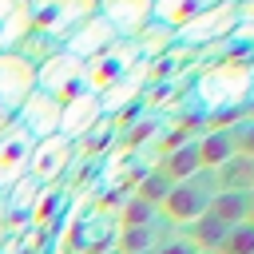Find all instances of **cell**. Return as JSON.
<instances>
[{"label": "cell", "mask_w": 254, "mask_h": 254, "mask_svg": "<svg viewBox=\"0 0 254 254\" xmlns=\"http://www.w3.org/2000/svg\"><path fill=\"white\" fill-rule=\"evenodd\" d=\"M214 194H218V179H214V171H198L194 179L175 183V187L167 190V198L159 202V214H163L175 230H183V226L198 222V218L210 210V198H214Z\"/></svg>", "instance_id": "obj_1"}, {"label": "cell", "mask_w": 254, "mask_h": 254, "mask_svg": "<svg viewBox=\"0 0 254 254\" xmlns=\"http://www.w3.org/2000/svg\"><path fill=\"white\" fill-rule=\"evenodd\" d=\"M28 4H32V32L48 36L60 48L99 12V0H28Z\"/></svg>", "instance_id": "obj_2"}, {"label": "cell", "mask_w": 254, "mask_h": 254, "mask_svg": "<svg viewBox=\"0 0 254 254\" xmlns=\"http://www.w3.org/2000/svg\"><path fill=\"white\" fill-rule=\"evenodd\" d=\"M139 64H143V56H139L135 40H115L111 48H103L99 56H91L83 64V91H95L99 95L111 83H119L123 75H131Z\"/></svg>", "instance_id": "obj_3"}, {"label": "cell", "mask_w": 254, "mask_h": 254, "mask_svg": "<svg viewBox=\"0 0 254 254\" xmlns=\"http://www.w3.org/2000/svg\"><path fill=\"white\" fill-rule=\"evenodd\" d=\"M36 91L52 95L56 103H67V99H75V95L83 91V64L60 48L56 56H48V60L36 67Z\"/></svg>", "instance_id": "obj_4"}, {"label": "cell", "mask_w": 254, "mask_h": 254, "mask_svg": "<svg viewBox=\"0 0 254 254\" xmlns=\"http://www.w3.org/2000/svg\"><path fill=\"white\" fill-rule=\"evenodd\" d=\"M234 24H238V12H234L230 0H222L218 8H210V12L194 16V20H187V24L175 32V40L187 44V48H206V44H214V40L234 36Z\"/></svg>", "instance_id": "obj_5"}, {"label": "cell", "mask_w": 254, "mask_h": 254, "mask_svg": "<svg viewBox=\"0 0 254 254\" xmlns=\"http://www.w3.org/2000/svg\"><path fill=\"white\" fill-rule=\"evenodd\" d=\"M32 135L12 119V127L0 135V198L20 183L28 179V163H32Z\"/></svg>", "instance_id": "obj_6"}, {"label": "cell", "mask_w": 254, "mask_h": 254, "mask_svg": "<svg viewBox=\"0 0 254 254\" xmlns=\"http://www.w3.org/2000/svg\"><path fill=\"white\" fill-rule=\"evenodd\" d=\"M32 91H36V67L20 52H4L0 56V107L16 115Z\"/></svg>", "instance_id": "obj_7"}, {"label": "cell", "mask_w": 254, "mask_h": 254, "mask_svg": "<svg viewBox=\"0 0 254 254\" xmlns=\"http://www.w3.org/2000/svg\"><path fill=\"white\" fill-rule=\"evenodd\" d=\"M60 111H64V103H56V99L44 95V91H32V95L24 99V107L16 111V123L32 135V143H40V139L60 135Z\"/></svg>", "instance_id": "obj_8"}, {"label": "cell", "mask_w": 254, "mask_h": 254, "mask_svg": "<svg viewBox=\"0 0 254 254\" xmlns=\"http://www.w3.org/2000/svg\"><path fill=\"white\" fill-rule=\"evenodd\" d=\"M99 16L107 20V28L119 36V40H135L151 20V0H99Z\"/></svg>", "instance_id": "obj_9"}, {"label": "cell", "mask_w": 254, "mask_h": 254, "mask_svg": "<svg viewBox=\"0 0 254 254\" xmlns=\"http://www.w3.org/2000/svg\"><path fill=\"white\" fill-rule=\"evenodd\" d=\"M99 119H103V111H99V95H95V91H79V95L67 99L64 111H60V135H64L67 143H75V139L91 135Z\"/></svg>", "instance_id": "obj_10"}, {"label": "cell", "mask_w": 254, "mask_h": 254, "mask_svg": "<svg viewBox=\"0 0 254 254\" xmlns=\"http://www.w3.org/2000/svg\"><path fill=\"white\" fill-rule=\"evenodd\" d=\"M67 159H71V143L64 139V135H52V139H40L36 147H32V163H28V179L32 183H52V179H60L64 175V167H67Z\"/></svg>", "instance_id": "obj_11"}, {"label": "cell", "mask_w": 254, "mask_h": 254, "mask_svg": "<svg viewBox=\"0 0 254 254\" xmlns=\"http://www.w3.org/2000/svg\"><path fill=\"white\" fill-rule=\"evenodd\" d=\"M115 40H119V36H115V32L107 28V20L95 12V16H91L75 36H67V40H64V52H67V56H75L79 64H87L91 56H99V52H103V48H111Z\"/></svg>", "instance_id": "obj_12"}, {"label": "cell", "mask_w": 254, "mask_h": 254, "mask_svg": "<svg viewBox=\"0 0 254 254\" xmlns=\"http://www.w3.org/2000/svg\"><path fill=\"white\" fill-rule=\"evenodd\" d=\"M32 32V4L28 0H0V56L16 52Z\"/></svg>", "instance_id": "obj_13"}, {"label": "cell", "mask_w": 254, "mask_h": 254, "mask_svg": "<svg viewBox=\"0 0 254 254\" xmlns=\"http://www.w3.org/2000/svg\"><path fill=\"white\" fill-rule=\"evenodd\" d=\"M175 226L159 214L155 222H147V226H131V230H119V238H115V254H151L167 234H171Z\"/></svg>", "instance_id": "obj_14"}, {"label": "cell", "mask_w": 254, "mask_h": 254, "mask_svg": "<svg viewBox=\"0 0 254 254\" xmlns=\"http://www.w3.org/2000/svg\"><path fill=\"white\" fill-rule=\"evenodd\" d=\"M218 4L222 0H151V12H155V24L179 32L187 20H194V16H202V12L218 8Z\"/></svg>", "instance_id": "obj_15"}, {"label": "cell", "mask_w": 254, "mask_h": 254, "mask_svg": "<svg viewBox=\"0 0 254 254\" xmlns=\"http://www.w3.org/2000/svg\"><path fill=\"white\" fill-rule=\"evenodd\" d=\"M143 87H147V64H139L131 75H123L119 83H111L107 91H99V111L103 115H115V111H123L135 95H143Z\"/></svg>", "instance_id": "obj_16"}, {"label": "cell", "mask_w": 254, "mask_h": 254, "mask_svg": "<svg viewBox=\"0 0 254 254\" xmlns=\"http://www.w3.org/2000/svg\"><path fill=\"white\" fill-rule=\"evenodd\" d=\"M159 171H163L171 183H187V179H194V175L202 171V163H198V139H187V143L171 147V151L163 155Z\"/></svg>", "instance_id": "obj_17"}, {"label": "cell", "mask_w": 254, "mask_h": 254, "mask_svg": "<svg viewBox=\"0 0 254 254\" xmlns=\"http://www.w3.org/2000/svg\"><path fill=\"white\" fill-rule=\"evenodd\" d=\"M226 159H234V139H230V127H214L198 139V163L202 171H218Z\"/></svg>", "instance_id": "obj_18"}, {"label": "cell", "mask_w": 254, "mask_h": 254, "mask_svg": "<svg viewBox=\"0 0 254 254\" xmlns=\"http://www.w3.org/2000/svg\"><path fill=\"white\" fill-rule=\"evenodd\" d=\"M183 234L190 238V246H194L198 254H214V250L222 246V238L230 234V226H226L222 218H214V214H202L198 222L183 226Z\"/></svg>", "instance_id": "obj_19"}, {"label": "cell", "mask_w": 254, "mask_h": 254, "mask_svg": "<svg viewBox=\"0 0 254 254\" xmlns=\"http://www.w3.org/2000/svg\"><path fill=\"white\" fill-rule=\"evenodd\" d=\"M214 179H218V190L254 194V159H246V155H234V159H226V163L214 171Z\"/></svg>", "instance_id": "obj_20"}, {"label": "cell", "mask_w": 254, "mask_h": 254, "mask_svg": "<svg viewBox=\"0 0 254 254\" xmlns=\"http://www.w3.org/2000/svg\"><path fill=\"white\" fill-rule=\"evenodd\" d=\"M206 214L222 218L226 226H238V222H246V214H250V194H238V190H218V194L210 198V210H206Z\"/></svg>", "instance_id": "obj_21"}, {"label": "cell", "mask_w": 254, "mask_h": 254, "mask_svg": "<svg viewBox=\"0 0 254 254\" xmlns=\"http://www.w3.org/2000/svg\"><path fill=\"white\" fill-rule=\"evenodd\" d=\"M179 40H175V28H163V24H147L139 36H135V48H139V56H143V64H151L159 52H167V48H175Z\"/></svg>", "instance_id": "obj_22"}, {"label": "cell", "mask_w": 254, "mask_h": 254, "mask_svg": "<svg viewBox=\"0 0 254 254\" xmlns=\"http://www.w3.org/2000/svg\"><path fill=\"white\" fill-rule=\"evenodd\" d=\"M171 187H175V183H171V179H167L159 167H151V171H147V175L135 183V198H143V202H151V206L159 210V202L167 198V190H171Z\"/></svg>", "instance_id": "obj_23"}, {"label": "cell", "mask_w": 254, "mask_h": 254, "mask_svg": "<svg viewBox=\"0 0 254 254\" xmlns=\"http://www.w3.org/2000/svg\"><path fill=\"white\" fill-rule=\"evenodd\" d=\"M159 218V210L151 206V202H143V198H127L123 202V210H119V230H131V226H147V222H155Z\"/></svg>", "instance_id": "obj_24"}, {"label": "cell", "mask_w": 254, "mask_h": 254, "mask_svg": "<svg viewBox=\"0 0 254 254\" xmlns=\"http://www.w3.org/2000/svg\"><path fill=\"white\" fill-rule=\"evenodd\" d=\"M214 254H254V226H250V222L230 226V234L222 238V246H218Z\"/></svg>", "instance_id": "obj_25"}, {"label": "cell", "mask_w": 254, "mask_h": 254, "mask_svg": "<svg viewBox=\"0 0 254 254\" xmlns=\"http://www.w3.org/2000/svg\"><path fill=\"white\" fill-rule=\"evenodd\" d=\"M4 198L12 202V210H20V214H24V210H32V206H36V198H40V183L20 179V183H16V187H12Z\"/></svg>", "instance_id": "obj_26"}, {"label": "cell", "mask_w": 254, "mask_h": 254, "mask_svg": "<svg viewBox=\"0 0 254 254\" xmlns=\"http://www.w3.org/2000/svg\"><path fill=\"white\" fill-rule=\"evenodd\" d=\"M230 139H234V155H246L254 159V119H242L230 127Z\"/></svg>", "instance_id": "obj_27"}, {"label": "cell", "mask_w": 254, "mask_h": 254, "mask_svg": "<svg viewBox=\"0 0 254 254\" xmlns=\"http://www.w3.org/2000/svg\"><path fill=\"white\" fill-rule=\"evenodd\" d=\"M151 254H198V250L190 246V238H187L183 230H171V234H167V238H163Z\"/></svg>", "instance_id": "obj_28"}, {"label": "cell", "mask_w": 254, "mask_h": 254, "mask_svg": "<svg viewBox=\"0 0 254 254\" xmlns=\"http://www.w3.org/2000/svg\"><path fill=\"white\" fill-rule=\"evenodd\" d=\"M12 119H16V115H12V111H4V107H0V135H4V131H8V127H12Z\"/></svg>", "instance_id": "obj_29"}, {"label": "cell", "mask_w": 254, "mask_h": 254, "mask_svg": "<svg viewBox=\"0 0 254 254\" xmlns=\"http://www.w3.org/2000/svg\"><path fill=\"white\" fill-rule=\"evenodd\" d=\"M246 222L254 226V194H250V214H246Z\"/></svg>", "instance_id": "obj_30"}, {"label": "cell", "mask_w": 254, "mask_h": 254, "mask_svg": "<svg viewBox=\"0 0 254 254\" xmlns=\"http://www.w3.org/2000/svg\"><path fill=\"white\" fill-rule=\"evenodd\" d=\"M230 4H234V8H238V4H250V0H230Z\"/></svg>", "instance_id": "obj_31"}]
</instances>
